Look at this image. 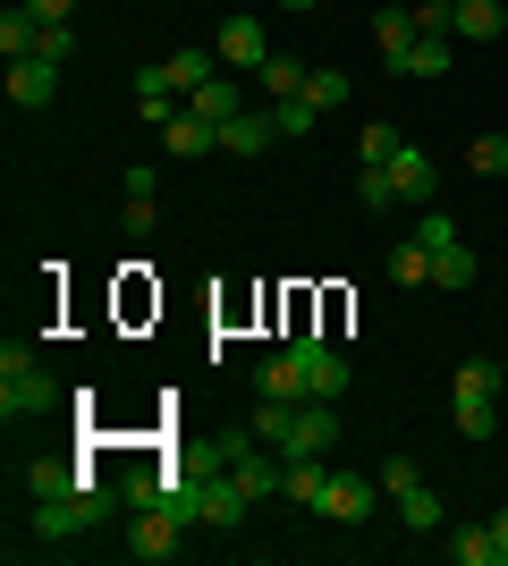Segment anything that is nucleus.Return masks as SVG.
I'll list each match as a JSON object with an SVG mask.
<instances>
[{
  "label": "nucleus",
  "mask_w": 508,
  "mask_h": 566,
  "mask_svg": "<svg viewBox=\"0 0 508 566\" xmlns=\"http://www.w3.org/2000/svg\"><path fill=\"white\" fill-rule=\"evenodd\" d=\"M51 406H60V380L34 364V347L9 338V347H0V415H9V423H34V415H51Z\"/></svg>",
  "instance_id": "1"
},
{
  "label": "nucleus",
  "mask_w": 508,
  "mask_h": 566,
  "mask_svg": "<svg viewBox=\"0 0 508 566\" xmlns=\"http://www.w3.org/2000/svg\"><path fill=\"white\" fill-rule=\"evenodd\" d=\"M111 507H127V499H111L102 482H85L76 499H34V533H43V542H76V533H94Z\"/></svg>",
  "instance_id": "2"
},
{
  "label": "nucleus",
  "mask_w": 508,
  "mask_h": 566,
  "mask_svg": "<svg viewBox=\"0 0 508 566\" xmlns=\"http://www.w3.org/2000/svg\"><path fill=\"white\" fill-rule=\"evenodd\" d=\"M178 533H187V524L169 516V507H136V524H127V558H145V566H162V558H178Z\"/></svg>",
  "instance_id": "3"
},
{
  "label": "nucleus",
  "mask_w": 508,
  "mask_h": 566,
  "mask_svg": "<svg viewBox=\"0 0 508 566\" xmlns=\"http://www.w3.org/2000/svg\"><path fill=\"white\" fill-rule=\"evenodd\" d=\"M289 355L305 364V389H314L322 406H339V398H348V364H339V355L322 347V338H289Z\"/></svg>",
  "instance_id": "4"
},
{
  "label": "nucleus",
  "mask_w": 508,
  "mask_h": 566,
  "mask_svg": "<svg viewBox=\"0 0 508 566\" xmlns=\"http://www.w3.org/2000/svg\"><path fill=\"white\" fill-rule=\"evenodd\" d=\"M331 440H339V415L322 398H305L297 423H289V440H280V457H331Z\"/></svg>",
  "instance_id": "5"
},
{
  "label": "nucleus",
  "mask_w": 508,
  "mask_h": 566,
  "mask_svg": "<svg viewBox=\"0 0 508 566\" xmlns=\"http://www.w3.org/2000/svg\"><path fill=\"white\" fill-rule=\"evenodd\" d=\"M373 499H382V482L331 473V482H322V507H314V516H331V524H364V516H373Z\"/></svg>",
  "instance_id": "6"
},
{
  "label": "nucleus",
  "mask_w": 508,
  "mask_h": 566,
  "mask_svg": "<svg viewBox=\"0 0 508 566\" xmlns=\"http://www.w3.org/2000/svg\"><path fill=\"white\" fill-rule=\"evenodd\" d=\"M390 178H398V203H433L440 195V169H433L424 144H398V153H390Z\"/></svg>",
  "instance_id": "7"
},
{
  "label": "nucleus",
  "mask_w": 508,
  "mask_h": 566,
  "mask_svg": "<svg viewBox=\"0 0 508 566\" xmlns=\"http://www.w3.org/2000/svg\"><path fill=\"white\" fill-rule=\"evenodd\" d=\"M51 94H60V69H51V60H9V102H18V111H51Z\"/></svg>",
  "instance_id": "8"
},
{
  "label": "nucleus",
  "mask_w": 508,
  "mask_h": 566,
  "mask_svg": "<svg viewBox=\"0 0 508 566\" xmlns=\"http://www.w3.org/2000/svg\"><path fill=\"white\" fill-rule=\"evenodd\" d=\"M271 43H263V18H229L220 25V69H263Z\"/></svg>",
  "instance_id": "9"
},
{
  "label": "nucleus",
  "mask_w": 508,
  "mask_h": 566,
  "mask_svg": "<svg viewBox=\"0 0 508 566\" xmlns=\"http://www.w3.org/2000/svg\"><path fill=\"white\" fill-rule=\"evenodd\" d=\"M271 144H280L271 111H238L229 127H220V153H238V161H255V153H271Z\"/></svg>",
  "instance_id": "10"
},
{
  "label": "nucleus",
  "mask_w": 508,
  "mask_h": 566,
  "mask_svg": "<svg viewBox=\"0 0 508 566\" xmlns=\"http://www.w3.org/2000/svg\"><path fill=\"white\" fill-rule=\"evenodd\" d=\"M136 111H145L153 127H169V118L187 111V94L169 85V69H136Z\"/></svg>",
  "instance_id": "11"
},
{
  "label": "nucleus",
  "mask_w": 508,
  "mask_h": 566,
  "mask_svg": "<svg viewBox=\"0 0 508 566\" xmlns=\"http://www.w3.org/2000/svg\"><path fill=\"white\" fill-rule=\"evenodd\" d=\"M85 482H94V473L60 465V457H34V465H25V491H34V499H76Z\"/></svg>",
  "instance_id": "12"
},
{
  "label": "nucleus",
  "mask_w": 508,
  "mask_h": 566,
  "mask_svg": "<svg viewBox=\"0 0 508 566\" xmlns=\"http://www.w3.org/2000/svg\"><path fill=\"white\" fill-rule=\"evenodd\" d=\"M255 389H263V398H289V406H305V398H314V389H305V364H297V355H271L263 373H255Z\"/></svg>",
  "instance_id": "13"
},
{
  "label": "nucleus",
  "mask_w": 508,
  "mask_h": 566,
  "mask_svg": "<svg viewBox=\"0 0 508 566\" xmlns=\"http://www.w3.org/2000/svg\"><path fill=\"white\" fill-rule=\"evenodd\" d=\"M162 144L178 153V161H195V153H212V144H220V127H212V118H195V111H178L162 127Z\"/></svg>",
  "instance_id": "14"
},
{
  "label": "nucleus",
  "mask_w": 508,
  "mask_h": 566,
  "mask_svg": "<svg viewBox=\"0 0 508 566\" xmlns=\"http://www.w3.org/2000/svg\"><path fill=\"white\" fill-rule=\"evenodd\" d=\"M491 389H508V380H500V364H484V355H466L458 373H449V398L458 406H484Z\"/></svg>",
  "instance_id": "15"
},
{
  "label": "nucleus",
  "mask_w": 508,
  "mask_h": 566,
  "mask_svg": "<svg viewBox=\"0 0 508 566\" xmlns=\"http://www.w3.org/2000/svg\"><path fill=\"white\" fill-rule=\"evenodd\" d=\"M373 43H382L390 76H398V60L415 51V9H382V18H373Z\"/></svg>",
  "instance_id": "16"
},
{
  "label": "nucleus",
  "mask_w": 508,
  "mask_h": 566,
  "mask_svg": "<svg viewBox=\"0 0 508 566\" xmlns=\"http://www.w3.org/2000/svg\"><path fill=\"white\" fill-rule=\"evenodd\" d=\"M187 111H195V118H212V127H229V118L246 111V102H238V85H229V69H220L212 85H195V94H187Z\"/></svg>",
  "instance_id": "17"
},
{
  "label": "nucleus",
  "mask_w": 508,
  "mask_h": 566,
  "mask_svg": "<svg viewBox=\"0 0 508 566\" xmlns=\"http://www.w3.org/2000/svg\"><path fill=\"white\" fill-rule=\"evenodd\" d=\"M500 25H508L500 0H458V25H449V34H466V43H500Z\"/></svg>",
  "instance_id": "18"
},
{
  "label": "nucleus",
  "mask_w": 508,
  "mask_h": 566,
  "mask_svg": "<svg viewBox=\"0 0 508 566\" xmlns=\"http://www.w3.org/2000/svg\"><path fill=\"white\" fill-rule=\"evenodd\" d=\"M162 220V187H153V169H127V237H145Z\"/></svg>",
  "instance_id": "19"
},
{
  "label": "nucleus",
  "mask_w": 508,
  "mask_h": 566,
  "mask_svg": "<svg viewBox=\"0 0 508 566\" xmlns=\"http://www.w3.org/2000/svg\"><path fill=\"white\" fill-rule=\"evenodd\" d=\"M162 69H169V85H178V94H195V85H212V76H220V51H169Z\"/></svg>",
  "instance_id": "20"
},
{
  "label": "nucleus",
  "mask_w": 508,
  "mask_h": 566,
  "mask_svg": "<svg viewBox=\"0 0 508 566\" xmlns=\"http://www.w3.org/2000/svg\"><path fill=\"white\" fill-rule=\"evenodd\" d=\"M390 280H398V287H433V245H424V237L390 245Z\"/></svg>",
  "instance_id": "21"
},
{
  "label": "nucleus",
  "mask_w": 508,
  "mask_h": 566,
  "mask_svg": "<svg viewBox=\"0 0 508 566\" xmlns=\"http://www.w3.org/2000/svg\"><path fill=\"white\" fill-rule=\"evenodd\" d=\"M255 76H263V94H271V102H289V94H305V76H314V69H305V60H289V51H271Z\"/></svg>",
  "instance_id": "22"
},
{
  "label": "nucleus",
  "mask_w": 508,
  "mask_h": 566,
  "mask_svg": "<svg viewBox=\"0 0 508 566\" xmlns=\"http://www.w3.org/2000/svg\"><path fill=\"white\" fill-rule=\"evenodd\" d=\"M458 60H449V34H415V51L398 60V76H449Z\"/></svg>",
  "instance_id": "23"
},
{
  "label": "nucleus",
  "mask_w": 508,
  "mask_h": 566,
  "mask_svg": "<svg viewBox=\"0 0 508 566\" xmlns=\"http://www.w3.org/2000/svg\"><path fill=\"white\" fill-rule=\"evenodd\" d=\"M475 271H484V262L466 254V237H449V245L433 254V287H475Z\"/></svg>",
  "instance_id": "24"
},
{
  "label": "nucleus",
  "mask_w": 508,
  "mask_h": 566,
  "mask_svg": "<svg viewBox=\"0 0 508 566\" xmlns=\"http://www.w3.org/2000/svg\"><path fill=\"white\" fill-rule=\"evenodd\" d=\"M449 558H458V566H500V542H491V524H466V533H449Z\"/></svg>",
  "instance_id": "25"
},
{
  "label": "nucleus",
  "mask_w": 508,
  "mask_h": 566,
  "mask_svg": "<svg viewBox=\"0 0 508 566\" xmlns=\"http://www.w3.org/2000/svg\"><path fill=\"white\" fill-rule=\"evenodd\" d=\"M398 516H407V533H440V499L424 491V482H407V491H398Z\"/></svg>",
  "instance_id": "26"
},
{
  "label": "nucleus",
  "mask_w": 508,
  "mask_h": 566,
  "mask_svg": "<svg viewBox=\"0 0 508 566\" xmlns=\"http://www.w3.org/2000/svg\"><path fill=\"white\" fill-rule=\"evenodd\" d=\"M322 482H331L322 457H289V499H297V507H322Z\"/></svg>",
  "instance_id": "27"
},
{
  "label": "nucleus",
  "mask_w": 508,
  "mask_h": 566,
  "mask_svg": "<svg viewBox=\"0 0 508 566\" xmlns=\"http://www.w3.org/2000/svg\"><path fill=\"white\" fill-rule=\"evenodd\" d=\"M466 169L475 178H508V136H475L466 144Z\"/></svg>",
  "instance_id": "28"
},
{
  "label": "nucleus",
  "mask_w": 508,
  "mask_h": 566,
  "mask_svg": "<svg viewBox=\"0 0 508 566\" xmlns=\"http://www.w3.org/2000/svg\"><path fill=\"white\" fill-rule=\"evenodd\" d=\"M356 203H364V212H390V203H398V178H390V161L356 178Z\"/></svg>",
  "instance_id": "29"
},
{
  "label": "nucleus",
  "mask_w": 508,
  "mask_h": 566,
  "mask_svg": "<svg viewBox=\"0 0 508 566\" xmlns=\"http://www.w3.org/2000/svg\"><path fill=\"white\" fill-rule=\"evenodd\" d=\"M305 102H314V111H339V102H348V69H314L305 76Z\"/></svg>",
  "instance_id": "30"
},
{
  "label": "nucleus",
  "mask_w": 508,
  "mask_h": 566,
  "mask_svg": "<svg viewBox=\"0 0 508 566\" xmlns=\"http://www.w3.org/2000/svg\"><path fill=\"white\" fill-rule=\"evenodd\" d=\"M314 102H305V94H289V102H271V127H280V136H305V127H314Z\"/></svg>",
  "instance_id": "31"
},
{
  "label": "nucleus",
  "mask_w": 508,
  "mask_h": 566,
  "mask_svg": "<svg viewBox=\"0 0 508 566\" xmlns=\"http://www.w3.org/2000/svg\"><path fill=\"white\" fill-rule=\"evenodd\" d=\"M398 144H407V127H364V136H356V153H364V169H382L390 153H398Z\"/></svg>",
  "instance_id": "32"
},
{
  "label": "nucleus",
  "mask_w": 508,
  "mask_h": 566,
  "mask_svg": "<svg viewBox=\"0 0 508 566\" xmlns=\"http://www.w3.org/2000/svg\"><path fill=\"white\" fill-rule=\"evenodd\" d=\"M34 60H51V69H69V60H76V34H69V18H60V25H43Z\"/></svg>",
  "instance_id": "33"
},
{
  "label": "nucleus",
  "mask_w": 508,
  "mask_h": 566,
  "mask_svg": "<svg viewBox=\"0 0 508 566\" xmlns=\"http://www.w3.org/2000/svg\"><path fill=\"white\" fill-rule=\"evenodd\" d=\"M491 423H500V406H458V431H466V440H491Z\"/></svg>",
  "instance_id": "34"
},
{
  "label": "nucleus",
  "mask_w": 508,
  "mask_h": 566,
  "mask_svg": "<svg viewBox=\"0 0 508 566\" xmlns=\"http://www.w3.org/2000/svg\"><path fill=\"white\" fill-rule=\"evenodd\" d=\"M373 482H382V499H398V491H407V482H424V473H415V457H390V465L373 473Z\"/></svg>",
  "instance_id": "35"
},
{
  "label": "nucleus",
  "mask_w": 508,
  "mask_h": 566,
  "mask_svg": "<svg viewBox=\"0 0 508 566\" xmlns=\"http://www.w3.org/2000/svg\"><path fill=\"white\" fill-rule=\"evenodd\" d=\"M25 9H34V18H43V25H60V18H69V9H76V0H25Z\"/></svg>",
  "instance_id": "36"
},
{
  "label": "nucleus",
  "mask_w": 508,
  "mask_h": 566,
  "mask_svg": "<svg viewBox=\"0 0 508 566\" xmlns=\"http://www.w3.org/2000/svg\"><path fill=\"white\" fill-rule=\"evenodd\" d=\"M491 542H500V566H508V507L491 516Z\"/></svg>",
  "instance_id": "37"
},
{
  "label": "nucleus",
  "mask_w": 508,
  "mask_h": 566,
  "mask_svg": "<svg viewBox=\"0 0 508 566\" xmlns=\"http://www.w3.org/2000/svg\"><path fill=\"white\" fill-rule=\"evenodd\" d=\"M289 9H314V0H289Z\"/></svg>",
  "instance_id": "38"
},
{
  "label": "nucleus",
  "mask_w": 508,
  "mask_h": 566,
  "mask_svg": "<svg viewBox=\"0 0 508 566\" xmlns=\"http://www.w3.org/2000/svg\"><path fill=\"white\" fill-rule=\"evenodd\" d=\"M500 380H508V355H500Z\"/></svg>",
  "instance_id": "39"
}]
</instances>
